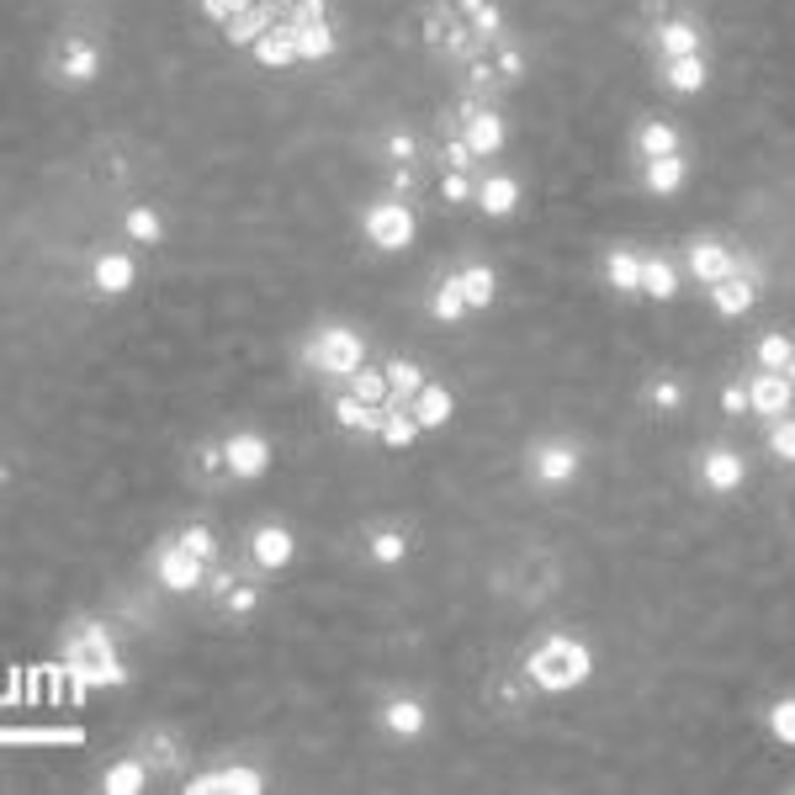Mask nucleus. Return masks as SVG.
<instances>
[{"label": "nucleus", "mask_w": 795, "mask_h": 795, "mask_svg": "<svg viewBox=\"0 0 795 795\" xmlns=\"http://www.w3.org/2000/svg\"><path fill=\"white\" fill-rule=\"evenodd\" d=\"M589 679H594V652L579 636H547L526 658V684L541 695H573Z\"/></svg>", "instance_id": "obj_1"}, {"label": "nucleus", "mask_w": 795, "mask_h": 795, "mask_svg": "<svg viewBox=\"0 0 795 795\" xmlns=\"http://www.w3.org/2000/svg\"><path fill=\"white\" fill-rule=\"evenodd\" d=\"M64 674H70L74 700L85 695V684H106V690H112V684H128V669H122L118 648H112L106 626H96V621H85V626H80V636H70Z\"/></svg>", "instance_id": "obj_2"}, {"label": "nucleus", "mask_w": 795, "mask_h": 795, "mask_svg": "<svg viewBox=\"0 0 795 795\" xmlns=\"http://www.w3.org/2000/svg\"><path fill=\"white\" fill-rule=\"evenodd\" d=\"M308 366H318L324 377H356L366 366V339L350 324H329L308 339Z\"/></svg>", "instance_id": "obj_3"}, {"label": "nucleus", "mask_w": 795, "mask_h": 795, "mask_svg": "<svg viewBox=\"0 0 795 795\" xmlns=\"http://www.w3.org/2000/svg\"><path fill=\"white\" fill-rule=\"evenodd\" d=\"M366 239L377 244V249H387V255H398V249H409L414 234H419V217H414V207L404 202V196H387V202H371L361 217Z\"/></svg>", "instance_id": "obj_4"}, {"label": "nucleus", "mask_w": 795, "mask_h": 795, "mask_svg": "<svg viewBox=\"0 0 795 795\" xmlns=\"http://www.w3.org/2000/svg\"><path fill=\"white\" fill-rule=\"evenodd\" d=\"M583 472V451L573 440H536L530 446V478L541 488H568Z\"/></svg>", "instance_id": "obj_5"}, {"label": "nucleus", "mask_w": 795, "mask_h": 795, "mask_svg": "<svg viewBox=\"0 0 795 795\" xmlns=\"http://www.w3.org/2000/svg\"><path fill=\"white\" fill-rule=\"evenodd\" d=\"M223 472L239 482H261L271 472V440L255 430H239L223 440Z\"/></svg>", "instance_id": "obj_6"}, {"label": "nucleus", "mask_w": 795, "mask_h": 795, "mask_svg": "<svg viewBox=\"0 0 795 795\" xmlns=\"http://www.w3.org/2000/svg\"><path fill=\"white\" fill-rule=\"evenodd\" d=\"M758 287H764V265L758 261H743V271L737 276H726V282H716L711 287V308L722 318H743L753 303H758Z\"/></svg>", "instance_id": "obj_7"}, {"label": "nucleus", "mask_w": 795, "mask_h": 795, "mask_svg": "<svg viewBox=\"0 0 795 795\" xmlns=\"http://www.w3.org/2000/svg\"><path fill=\"white\" fill-rule=\"evenodd\" d=\"M700 482H705V493H737L747 482V457L737 446H705L700 451Z\"/></svg>", "instance_id": "obj_8"}, {"label": "nucleus", "mask_w": 795, "mask_h": 795, "mask_svg": "<svg viewBox=\"0 0 795 795\" xmlns=\"http://www.w3.org/2000/svg\"><path fill=\"white\" fill-rule=\"evenodd\" d=\"M186 791H192V795H261L265 791V774L249 769V764H217V769L196 774Z\"/></svg>", "instance_id": "obj_9"}, {"label": "nucleus", "mask_w": 795, "mask_h": 795, "mask_svg": "<svg viewBox=\"0 0 795 795\" xmlns=\"http://www.w3.org/2000/svg\"><path fill=\"white\" fill-rule=\"evenodd\" d=\"M202 557L186 552L181 541H170V547H160V557H154V573H160V583H165L170 594H192V589H202Z\"/></svg>", "instance_id": "obj_10"}, {"label": "nucleus", "mask_w": 795, "mask_h": 795, "mask_svg": "<svg viewBox=\"0 0 795 795\" xmlns=\"http://www.w3.org/2000/svg\"><path fill=\"white\" fill-rule=\"evenodd\" d=\"M747 398H753V414L779 419V414L795 409V383L785 377V371H764V366H753V377H747Z\"/></svg>", "instance_id": "obj_11"}, {"label": "nucleus", "mask_w": 795, "mask_h": 795, "mask_svg": "<svg viewBox=\"0 0 795 795\" xmlns=\"http://www.w3.org/2000/svg\"><path fill=\"white\" fill-rule=\"evenodd\" d=\"M684 265H690V276H695V282L716 287V282H726V276H737V271H743V255H732L722 239H695L690 244V255H684Z\"/></svg>", "instance_id": "obj_12"}, {"label": "nucleus", "mask_w": 795, "mask_h": 795, "mask_svg": "<svg viewBox=\"0 0 795 795\" xmlns=\"http://www.w3.org/2000/svg\"><path fill=\"white\" fill-rule=\"evenodd\" d=\"M292 557H297V536L287 526H261L249 536V562L261 568V573H282Z\"/></svg>", "instance_id": "obj_13"}, {"label": "nucleus", "mask_w": 795, "mask_h": 795, "mask_svg": "<svg viewBox=\"0 0 795 795\" xmlns=\"http://www.w3.org/2000/svg\"><path fill=\"white\" fill-rule=\"evenodd\" d=\"M409 414L419 419V430H446V425L457 419V393L440 387V383H425L409 398Z\"/></svg>", "instance_id": "obj_14"}, {"label": "nucleus", "mask_w": 795, "mask_h": 795, "mask_svg": "<svg viewBox=\"0 0 795 795\" xmlns=\"http://www.w3.org/2000/svg\"><path fill=\"white\" fill-rule=\"evenodd\" d=\"M133 282H139V265H133V255L106 249V255H96V265H91V287H96L101 297H128V292H133Z\"/></svg>", "instance_id": "obj_15"}, {"label": "nucleus", "mask_w": 795, "mask_h": 795, "mask_svg": "<svg viewBox=\"0 0 795 795\" xmlns=\"http://www.w3.org/2000/svg\"><path fill=\"white\" fill-rule=\"evenodd\" d=\"M461 139H467V149H472L478 160H493V154L509 144V122L499 118V112H467Z\"/></svg>", "instance_id": "obj_16"}, {"label": "nucleus", "mask_w": 795, "mask_h": 795, "mask_svg": "<svg viewBox=\"0 0 795 795\" xmlns=\"http://www.w3.org/2000/svg\"><path fill=\"white\" fill-rule=\"evenodd\" d=\"M478 213L482 217H514V213H520V181H514V175H504V170L482 175V181H478Z\"/></svg>", "instance_id": "obj_17"}, {"label": "nucleus", "mask_w": 795, "mask_h": 795, "mask_svg": "<svg viewBox=\"0 0 795 795\" xmlns=\"http://www.w3.org/2000/svg\"><path fill=\"white\" fill-rule=\"evenodd\" d=\"M276 22H282V6H276V0H255V6H249V11H239V17L223 27V32H228V43H234V49H244V43H261Z\"/></svg>", "instance_id": "obj_18"}, {"label": "nucleus", "mask_w": 795, "mask_h": 795, "mask_svg": "<svg viewBox=\"0 0 795 795\" xmlns=\"http://www.w3.org/2000/svg\"><path fill=\"white\" fill-rule=\"evenodd\" d=\"M383 726L393 732V737L414 743V737H425V726H430V711H425V700L398 695V700H387V705H383Z\"/></svg>", "instance_id": "obj_19"}, {"label": "nucleus", "mask_w": 795, "mask_h": 795, "mask_svg": "<svg viewBox=\"0 0 795 795\" xmlns=\"http://www.w3.org/2000/svg\"><path fill=\"white\" fill-rule=\"evenodd\" d=\"M249 53L261 59L265 70H287V64H303L297 59V32H292V22H276L271 32H265L261 43H249Z\"/></svg>", "instance_id": "obj_20"}, {"label": "nucleus", "mask_w": 795, "mask_h": 795, "mask_svg": "<svg viewBox=\"0 0 795 795\" xmlns=\"http://www.w3.org/2000/svg\"><path fill=\"white\" fill-rule=\"evenodd\" d=\"M684 181H690L684 154H663V160H648V165H642V186H648L652 196H679Z\"/></svg>", "instance_id": "obj_21"}, {"label": "nucleus", "mask_w": 795, "mask_h": 795, "mask_svg": "<svg viewBox=\"0 0 795 795\" xmlns=\"http://www.w3.org/2000/svg\"><path fill=\"white\" fill-rule=\"evenodd\" d=\"M705 80H711L705 53H690V59H663V85H669V91H679V96H695V91H705Z\"/></svg>", "instance_id": "obj_22"}, {"label": "nucleus", "mask_w": 795, "mask_h": 795, "mask_svg": "<svg viewBox=\"0 0 795 795\" xmlns=\"http://www.w3.org/2000/svg\"><path fill=\"white\" fill-rule=\"evenodd\" d=\"M642 249H610L604 255V282L621 292V297H631V292H642Z\"/></svg>", "instance_id": "obj_23"}, {"label": "nucleus", "mask_w": 795, "mask_h": 795, "mask_svg": "<svg viewBox=\"0 0 795 795\" xmlns=\"http://www.w3.org/2000/svg\"><path fill=\"white\" fill-rule=\"evenodd\" d=\"M335 419L345 425V430H356V435H377V430H383V409H377V404H366V398H356L350 387L335 398Z\"/></svg>", "instance_id": "obj_24"}, {"label": "nucleus", "mask_w": 795, "mask_h": 795, "mask_svg": "<svg viewBox=\"0 0 795 795\" xmlns=\"http://www.w3.org/2000/svg\"><path fill=\"white\" fill-rule=\"evenodd\" d=\"M457 276H461V292H467V308H472V314L499 303V271H493V265H461Z\"/></svg>", "instance_id": "obj_25"}, {"label": "nucleus", "mask_w": 795, "mask_h": 795, "mask_svg": "<svg viewBox=\"0 0 795 795\" xmlns=\"http://www.w3.org/2000/svg\"><path fill=\"white\" fill-rule=\"evenodd\" d=\"M658 53H663V59H690V53H700V27L684 22V17L658 22Z\"/></svg>", "instance_id": "obj_26"}, {"label": "nucleus", "mask_w": 795, "mask_h": 795, "mask_svg": "<svg viewBox=\"0 0 795 795\" xmlns=\"http://www.w3.org/2000/svg\"><path fill=\"white\" fill-rule=\"evenodd\" d=\"M679 292V271L669 255H648L642 261V297H652V303H669Z\"/></svg>", "instance_id": "obj_27"}, {"label": "nucleus", "mask_w": 795, "mask_h": 795, "mask_svg": "<svg viewBox=\"0 0 795 795\" xmlns=\"http://www.w3.org/2000/svg\"><path fill=\"white\" fill-rule=\"evenodd\" d=\"M101 791L106 795H144L149 791V764L144 758H118L106 779H101Z\"/></svg>", "instance_id": "obj_28"}, {"label": "nucleus", "mask_w": 795, "mask_h": 795, "mask_svg": "<svg viewBox=\"0 0 795 795\" xmlns=\"http://www.w3.org/2000/svg\"><path fill=\"white\" fill-rule=\"evenodd\" d=\"M292 32H297V59L303 64H318V59L335 53V27L329 22H292Z\"/></svg>", "instance_id": "obj_29"}, {"label": "nucleus", "mask_w": 795, "mask_h": 795, "mask_svg": "<svg viewBox=\"0 0 795 795\" xmlns=\"http://www.w3.org/2000/svg\"><path fill=\"white\" fill-rule=\"evenodd\" d=\"M59 70H64V80H70V85H91V80L101 74V53H96V43L74 38L70 49H64V64H59Z\"/></svg>", "instance_id": "obj_30"}, {"label": "nucleus", "mask_w": 795, "mask_h": 795, "mask_svg": "<svg viewBox=\"0 0 795 795\" xmlns=\"http://www.w3.org/2000/svg\"><path fill=\"white\" fill-rule=\"evenodd\" d=\"M467 314H472V308H467L461 276H446V282L435 287V297H430V318H435V324H461Z\"/></svg>", "instance_id": "obj_31"}, {"label": "nucleus", "mask_w": 795, "mask_h": 795, "mask_svg": "<svg viewBox=\"0 0 795 795\" xmlns=\"http://www.w3.org/2000/svg\"><path fill=\"white\" fill-rule=\"evenodd\" d=\"M366 552H371V562H377V568H398V562L414 552V541L398 526H383V530H371Z\"/></svg>", "instance_id": "obj_32"}, {"label": "nucleus", "mask_w": 795, "mask_h": 795, "mask_svg": "<svg viewBox=\"0 0 795 795\" xmlns=\"http://www.w3.org/2000/svg\"><path fill=\"white\" fill-rule=\"evenodd\" d=\"M0 737H6L11 747L17 743H64V747L85 743V732H80V726H6Z\"/></svg>", "instance_id": "obj_33"}, {"label": "nucleus", "mask_w": 795, "mask_h": 795, "mask_svg": "<svg viewBox=\"0 0 795 795\" xmlns=\"http://www.w3.org/2000/svg\"><path fill=\"white\" fill-rule=\"evenodd\" d=\"M377 435H383L387 451H409L414 435H419V419H414L409 409H398V404H387V409H383V430H377Z\"/></svg>", "instance_id": "obj_34"}, {"label": "nucleus", "mask_w": 795, "mask_h": 795, "mask_svg": "<svg viewBox=\"0 0 795 795\" xmlns=\"http://www.w3.org/2000/svg\"><path fill=\"white\" fill-rule=\"evenodd\" d=\"M636 149H642V160H663V154H679V128L674 122H642L636 128Z\"/></svg>", "instance_id": "obj_35"}, {"label": "nucleus", "mask_w": 795, "mask_h": 795, "mask_svg": "<svg viewBox=\"0 0 795 795\" xmlns=\"http://www.w3.org/2000/svg\"><path fill=\"white\" fill-rule=\"evenodd\" d=\"M350 383V393L356 398H366V404H377V409H387L393 404V383H387V366H361L356 377H345Z\"/></svg>", "instance_id": "obj_36"}, {"label": "nucleus", "mask_w": 795, "mask_h": 795, "mask_svg": "<svg viewBox=\"0 0 795 795\" xmlns=\"http://www.w3.org/2000/svg\"><path fill=\"white\" fill-rule=\"evenodd\" d=\"M387 383H393V404H409L414 393L425 387V366L398 356V361H387Z\"/></svg>", "instance_id": "obj_37"}, {"label": "nucleus", "mask_w": 795, "mask_h": 795, "mask_svg": "<svg viewBox=\"0 0 795 795\" xmlns=\"http://www.w3.org/2000/svg\"><path fill=\"white\" fill-rule=\"evenodd\" d=\"M122 228H128V239L133 244H160L165 239V217L154 213V207H128Z\"/></svg>", "instance_id": "obj_38"}, {"label": "nucleus", "mask_w": 795, "mask_h": 795, "mask_svg": "<svg viewBox=\"0 0 795 795\" xmlns=\"http://www.w3.org/2000/svg\"><path fill=\"white\" fill-rule=\"evenodd\" d=\"M791 356H795L791 335H758V345H753V366H764V371H785Z\"/></svg>", "instance_id": "obj_39"}, {"label": "nucleus", "mask_w": 795, "mask_h": 795, "mask_svg": "<svg viewBox=\"0 0 795 795\" xmlns=\"http://www.w3.org/2000/svg\"><path fill=\"white\" fill-rule=\"evenodd\" d=\"M764 722H769V737H774V743L795 747V695H779V700H774Z\"/></svg>", "instance_id": "obj_40"}, {"label": "nucleus", "mask_w": 795, "mask_h": 795, "mask_svg": "<svg viewBox=\"0 0 795 795\" xmlns=\"http://www.w3.org/2000/svg\"><path fill=\"white\" fill-rule=\"evenodd\" d=\"M769 457L785 461V467H795V414L769 419Z\"/></svg>", "instance_id": "obj_41"}, {"label": "nucleus", "mask_w": 795, "mask_h": 795, "mask_svg": "<svg viewBox=\"0 0 795 795\" xmlns=\"http://www.w3.org/2000/svg\"><path fill=\"white\" fill-rule=\"evenodd\" d=\"M461 11L472 17V32H478V38H499V32H504V11L488 6V0H461Z\"/></svg>", "instance_id": "obj_42"}, {"label": "nucleus", "mask_w": 795, "mask_h": 795, "mask_svg": "<svg viewBox=\"0 0 795 795\" xmlns=\"http://www.w3.org/2000/svg\"><path fill=\"white\" fill-rule=\"evenodd\" d=\"M440 196H446L451 207H461V202H478V186H472L467 170H446V175H440Z\"/></svg>", "instance_id": "obj_43"}, {"label": "nucleus", "mask_w": 795, "mask_h": 795, "mask_svg": "<svg viewBox=\"0 0 795 795\" xmlns=\"http://www.w3.org/2000/svg\"><path fill=\"white\" fill-rule=\"evenodd\" d=\"M223 610H228V615H255V610H261V589H255V583L223 589Z\"/></svg>", "instance_id": "obj_44"}, {"label": "nucleus", "mask_w": 795, "mask_h": 795, "mask_svg": "<svg viewBox=\"0 0 795 795\" xmlns=\"http://www.w3.org/2000/svg\"><path fill=\"white\" fill-rule=\"evenodd\" d=\"M648 404H652V409H669V414H674L679 404H684V383H679V377H658V383L648 387Z\"/></svg>", "instance_id": "obj_45"}, {"label": "nucleus", "mask_w": 795, "mask_h": 795, "mask_svg": "<svg viewBox=\"0 0 795 795\" xmlns=\"http://www.w3.org/2000/svg\"><path fill=\"white\" fill-rule=\"evenodd\" d=\"M175 541H181V547H186V552H196L202 557V562H213L217 557V536L207 526H186L181 530V536H175Z\"/></svg>", "instance_id": "obj_46"}, {"label": "nucleus", "mask_w": 795, "mask_h": 795, "mask_svg": "<svg viewBox=\"0 0 795 795\" xmlns=\"http://www.w3.org/2000/svg\"><path fill=\"white\" fill-rule=\"evenodd\" d=\"M722 414H732V419H743V414H753V398H747V383H726V387H722Z\"/></svg>", "instance_id": "obj_47"}, {"label": "nucleus", "mask_w": 795, "mask_h": 795, "mask_svg": "<svg viewBox=\"0 0 795 795\" xmlns=\"http://www.w3.org/2000/svg\"><path fill=\"white\" fill-rule=\"evenodd\" d=\"M499 70H504V80H520V74H526V59H520V49L499 43Z\"/></svg>", "instance_id": "obj_48"}, {"label": "nucleus", "mask_w": 795, "mask_h": 795, "mask_svg": "<svg viewBox=\"0 0 795 795\" xmlns=\"http://www.w3.org/2000/svg\"><path fill=\"white\" fill-rule=\"evenodd\" d=\"M472 149H467V139H457V144H446V170H472Z\"/></svg>", "instance_id": "obj_49"}, {"label": "nucleus", "mask_w": 795, "mask_h": 795, "mask_svg": "<svg viewBox=\"0 0 795 795\" xmlns=\"http://www.w3.org/2000/svg\"><path fill=\"white\" fill-rule=\"evenodd\" d=\"M387 154H393V165H409V160H414V139H409V133H393V139H387Z\"/></svg>", "instance_id": "obj_50"}, {"label": "nucleus", "mask_w": 795, "mask_h": 795, "mask_svg": "<svg viewBox=\"0 0 795 795\" xmlns=\"http://www.w3.org/2000/svg\"><path fill=\"white\" fill-rule=\"evenodd\" d=\"M202 17H213V22H234V17H239V11H234V0H202Z\"/></svg>", "instance_id": "obj_51"}, {"label": "nucleus", "mask_w": 795, "mask_h": 795, "mask_svg": "<svg viewBox=\"0 0 795 795\" xmlns=\"http://www.w3.org/2000/svg\"><path fill=\"white\" fill-rule=\"evenodd\" d=\"M292 22H324V0H297V6H292Z\"/></svg>", "instance_id": "obj_52"}, {"label": "nucleus", "mask_w": 795, "mask_h": 795, "mask_svg": "<svg viewBox=\"0 0 795 795\" xmlns=\"http://www.w3.org/2000/svg\"><path fill=\"white\" fill-rule=\"evenodd\" d=\"M149 753L160 758V769H175V737H154V743H149Z\"/></svg>", "instance_id": "obj_53"}, {"label": "nucleus", "mask_w": 795, "mask_h": 795, "mask_svg": "<svg viewBox=\"0 0 795 795\" xmlns=\"http://www.w3.org/2000/svg\"><path fill=\"white\" fill-rule=\"evenodd\" d=\"M393 192H398V196H409V192H414V175H409V165H398V170H393Z\"/></svg>", "instance_id": "obj_54"}, {"label": "nucleus", "mask_w": 795, "mask_h": 795, "mask_svg": "<svg viewBox=\"0 0 795 795\" xmlns=\"http://www.w3.org/2000/svg\"><path fill=\"white\" fill-rule=\"evenodd\" d=\"M785 377H791V383H795V356H791V366H785Z\"/></svg>", "instance_id": "obj_55"}]
</instances>
